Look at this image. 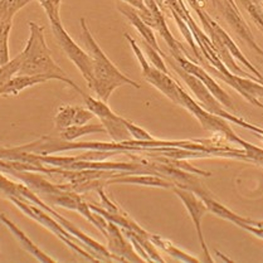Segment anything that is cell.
<instances>
[{"mask_svg": "<svg viewBox=\"0 0 263 263\" xmlns=\"http://www.w3.org/2000/svg\"><path fill=\"white\" fill-rule=\"evenodd\" d=\"M29 38H28L25 48L22 50V64L18 74L27 76H47L52 80L61 81L74 88L80 95L83 91L78 87L72 80L67 77L64 71L53 60L50 49L47 46L44 37V27L34 22H29Z\"/></svg>", "mask_w": 263, "mask_h": 263, "instance_id": "cell-1", "label": "cell"}, {"mask_svg": "<svg viewBox=\"0 0 263 263\" xmlns=\"http://www.w3.org/2000/svg\"><path fill=\"white\" fill-rule=\"evenodd\" d=\"M81 28H82V37L86 47H87L88 54L92 58L93 80L88 87L97 95L100 100L107 102L115 89L121 87V86L128 85L138 89L141 87L138 82L125 76L111 62L110 58L105 54L92 33L89 32L85 18H81Z\"/></svg>", "mask_w": 263, "mask_h": 263, "instance_id": "cell-2", "label": "cell"}, {"mask_svg": "<svg viewBox=\"0 0 263 263\" xmlns=\"http://www.w3.org/2000/svg\"><path fill=\"white\" fill-rule=\"evenodd\" d=\"M8 199L12 201L14 205H15L22 213L27 215V217H29L30 219L35 220V222L39 223V224L43 226L44 228L48 229L49 232H52L58 239L62 240L64 245H67L69 248H72V250L77 252V253H80L81 256L85 257L86 259H88V261H92V262L99 261L93 254H91L89 252H87V250H83L81 246H78L80 240L74 238V237L72 236V234L69 233V232L67 231L62 224L58 223V220L55 219L54 217H52V215L47 213V212L44 211V209H42L41 206L35 205V204H32V203H28V201H23L14 197H8Z\"/></svg>", "mask_w": 263, "mask_h": 263, "instance_id": "cell-3", "label": "cell"}, {"mask_svg": "<svg viewBox=\"0 0 263 263\" xmlns=\"http://www.w3.org/2000/svg\"><path fill=\"white\" fill-rule=\"evenodd\" d=\"M125 38L127 39L128 44H130L131 48H133L134 53H135L136 58H138L140 67H141L142 77H144L151 86H154V87L159 89L161 93L165 95L167 99H170L173 102L176 103V105L180 106L181 86L176 82L174 78L170 77L169 73H165V72L160 71V69L156 68V67H154L153 64L146 60L144 52H142L141 48L139 47V44L136 43L135 39L131 37L130 34L125 33Z\"/></svg>", "mask_w": 263, "mask_h": 263, "instance_id": "cell-4", "label": "cell"}, {"mask_svg": "<svg viewBox=\"0 0 263 263\" xmlns=\"http://www.w3.org/2000/svg\"><path fill=\"white\" fill-rule=\"evenodd\" d=\"M81 96L85 100L86 107H87L95 116L99 117L101 124L103 125L106 133L110 135L112 141L124 142L128 141V140H133L127 127H126L125 125L124 117L115 114L114 111L108 107L107 102H105V101L100 99H95V97L89 96V95L85 93V92H83Z\"/></svg>", "mask_w": 263, "mask_h": 263, "instance_id": "cell-5", "label": "cell"}, {"mask_svg": "<svg viewBox=\"0 0 263 263\" xmlns=\"http://www.w3.org/2000/svg\"><path fill=\"white\" fill-rule=\"evenodd\" d=\"M53 35H54L55 41L60 44L61 48L66 53L67 57L72 61L81 72L82 77L85 78L87 85H91L92 80H93V73H92V58L87 52H85L77 43L72 39L71 35L63 27L62 21L52 22L50 23Z\"/></svg>", "mask_w": 263, "mask_h": 263, "instance_id": "cell-6", "label": "cell"}, {"mask_svg": "<svg viewBox=\"0 0 263 263\" xmlns=\"http://www.w3.org/2000/svg\"><path fill=\"white\" fill-rule=\"evenodd\" d=\"M180 106L181 107L186 108L198 121L200 122V125L203 126L204 130L212 131V133L222 134L224 136L227 141H229V139L233 135V130L231 128V126L228 125V121L223 119V117L214 115L209 111H206L205 108H203L198 103V101H194L192 97L189 96V93H186L184 91V88H180Z\"/></svg>", "mask_w": 263, "mask_h": 263, "instance_id": "cell-7", "label": "cell"}, {"mask_svg": "<svg viewBox=\"0 0 263 263\" xmlns=\"http://www.w3.org/2000/svg\"><path fill=\"white\" fill-rule=\"evenodd\" d=\"M163 57L164 60H166L167 62H169L170 66H172V68L174 69L176 73H178L179 77L185 82V85L188 86L190 91L195 95V97H197L198 100V103H199L201 107L205 108V110L209 111V112L218 115V116H220V115L223 114V111L227 110L224 106H223L222 103H220L219 101L215 99L213 95L211 93V91L206 88V86L201 82L199 78L195 77L194 74L188 73L186 71H184L181 67L178 66V63L174 62L173 57H167L165 53Z\"/></svg>", "mask_w": 263, "mask_h": 263, "instance_id": "cell-8", "label": "cell"}, {"mask_svg": "<svg viewBox=\"0 0 263 263\" xmlns=\"http://www.w3.org/2000/svg\"><path fill=\"white\" fill-rule=\"evenodd\" d=\"M173 192L178 195L179 199L181 200V203L185 206L186 212H188L189 217L192 218L193 223H194L195 231H197L198 238H199V243L201 250L204 252V258L208 262H213V258L209 254V250L205 245V239H204L203 236V229H201V220H203V217L208 213V208L204 204V201L201 200L200 197H198L193 190L180 188V186H174L173 188Z\"/></svg>", "mask_w": 263, "mask_h": 263, "instance_id": "cell-9", "label": "cell"}, {"mask_svg": "<svg viewBox=\"0 0 263 263\" xmlns=\"http://www.w3.org/2000/svg\"><path fill=\"white\" fill-rule=\"evenodd\" d=\"M172 57L173 60L178 63V66L181 67L184 71H186L188 73L194 74L195 77L199 78L201 82L206 86V88L211 91V93L213 95L215 99L219 101L226 108L231 110L232 112H236L237 108L236 106H234L232 97L229 96V95L227 93L224 89L220 87L217 82H215L214 78L212 77L205 69L201 68L198 63H194L193 61H190L185 54H183V53H179V54H172Z\"/></svg>", "mask_w": 263, "mask_h": 263, "instance_id": "cell-10", "label": "cell"}, {"mask_svg": "<svg viewBox=\"0 0 263 263\" xmlns=\"http://www.w3.org/2000/svg\"><path fill=\"white\" fill-rule=\"evenodd\" d=\"M106 239H107V250L112 253L119 262H142L144 259L139 256L134 248L133 243L125 236L124 231L119 226L107 220L106 227Z\"/></svg>", "mask_w": 263, "mask_h": 263, "instance_id": "cell-11", "label": "cell"}, {"mask_svg": "<svg viewBox=\"0 0 263 263\" xmlns=\"http://www.w3.org/2000/svg\"><path fill=\"white\" fill-rule=\"evenodd\" d=\"M2 173L10 175L14 179H18L21 183H23L24 185H27L28 188L32 189L37 194H54V193H60L68 189L66 184L52 183L49 179L41 175L38 172H30V170H5V172Z\"/></svg>", "mask_w": 263, "mask_h": 263, "instance_id": "cell-12", "label": "cell"}, {"mask_svg": "<svg viewBox=\"0 0 263 263\" xmlns=\"http://www.w3.org/2000/svg\"><path fill=\"white\" fill-rule=\"evenodd\" d=\"M0 223H2V224H4L8 229H9V232L13 234L14 237H15V239L18 240V243L22 246V248L27 251L29 254H32V256L34 257L38 262H43V263L57 262V259H54L53 257H50L49 254H47L46 252L42 251L41 248H39L38 246L35 245V243L33 242V240L30 239L29 237H28L27 234H25L24 232L15 224V223H13L12 220H10L5 214L0 213Z\"/></svg>", "mask_w": 263, "mask_h": 263, "instance_id": "cell-13", "label": "cell"}, {"mask_svg": "<svg viewBox=\"0 0 263 263\" xmlns=\"http://www.w3.org/2000/svg\"><path fill=\"white\" fill-rule=\"evenodd\" d=\"M117 9L120 10V13L124 14L134 28H136V30H138L140 35L142 37V41L146 42V43L150 44L153 48H155L159 53H161V54L164 55V52L160 49V47H159L158 44V41H156L155 33H154L153 28H151L150 25L147 24L141 16H140L139 12L135 9V8L131 7V5L119 4L117 5Z\"/></svg>", "mask_w": 263, "mask_h": 263, "instance_id": "cell-14", "label": "cell"}, {"mask_svg": "<svg viewBox=\"0 0 263 263\" xmlns=\"http://www.w3.org/2000/svg\"><path fill=\"white\" fill-rule=\"evenodd\" d=\"M52 78L47 76H27V74H16L12 80L8 81L3 86H0V96H16L24 89L33 87L35 85L48 82Z\"/></svg>", "mask_w": 263, "mask_h": 263, "instance_id": "cell-15", "label": "cell"}, {"mask_svg": "<svg viewBox=\"0 0 263 263\" xmlns=\"http://www.w3.org/2000/svg\"><path fill=\"white\" fill-rule=\"evenodd\" d=\"M201 200L204 201V204L206 205L208 208V212L213 213L218 217L223 218V219L229 220V222L234 223L236 226H240V224H250L251 219L250 218H245V217H240V215L236 214L234 212H232L231 209L227 208L226 205L220 204L219 201H217L214 198H212L211 194H205V195H201Z\"/></svg>", "mask_w": 263, "mask_h": 263, "instance_id": "cell-16", "label": "cell"}, {"mask_svg": "<svg viewBox=\"0 0 263 263\" xmlns=\"http://www.w3.org/2000/svg\"><path fill=\"white\" fill-rule=\"evenodd\" d=\"M106 133L105 127L101 124H86V125H74L69 127L60 130V139L66 141H74V140L82 138V136L91 135V134H103Z\"/></svg>", "mask_w": 263, "mask_h": 263, "instance_id": "cell-17", "label": "cell"}, {"mask_svg": "<svg viewBox=\"0 0 263 263\" xmlns=\"http://www.w3.org/2000/svg\"><path fill=\"white\" fill-rule=\"evenodd\" d=\"M150 240L156 246V248H160L166 252L167 254L173 257V258L178 259L181 262H199V259L195 258V257L190 256V254L185 253L184 251H181L180 248H178L173 242H170L169 239H165L163 237L156 236V234H150Z\"/></svg>", "mask_w": 263, "mask_h": 263, "instance_id": "cell-18", "label": "cell"}, {"mask_svg": "<svg viewBox=\"0 0 263 263\" xmlns=\"http://www.w3.org/2000/svg\"><path fill=\"white\" fill-rule=\"evenodd\" d=\"M33 0H0V22L13 23L15 14Z\"/></svg>", "mask_w": 263, "mask_h": 263, "instance_id": "cell-19", "label": "cell"}, {"mask_svg": "<svg viewBox=\"0 0 263 263\" xmlns=\"http://www.w3.org/2000/svg\"><path fill=\"white\" fill-rule=\"evenodd\" d=\"M77 108L78 106H72V105H63L58 108L57 114H55L54 119H53L55 128H57L58 131L74 125Z\"/></svg>", "mask_w": 263, "mask_h": 263, "instance_id": "cell-20", "label": "cell"}, {"mask_svg": "<svg viewBox=\"0 0 263 263\" xmlns=\"http://www.w3.org/2000/svg\"><path fill=\"white\" fill-rule=\"evenodd\" d=\"M13 23L0 22V66L8 63L9 57V34Z\"/></svg>", "mask_w": 263, "mask_h": 263, "instance_id": "cell-21", "label": "cell"}, {"mask_svg": "<svg viewBox=\"0 0 263 263\" xmlns=\"http://www.w3.org/2000/svg\"><path fill=\"white\" fill-rule=\"evenodd\" d=\"M21 64H22V55L21 53H19L16 57H14L13 60L9 61V62L0 66V86L7 83L8 81L12 80L14 76L18 74L19 68H21Z\"/></svg>", "mask_w": 263, "mask_h": 263, "instance_id": "cell-22", "label": "cell"}, {"mask_svg": "<svg viewBox=\"0 0 263 263\" xmlns=\"http://www.w3.org/2000/svg\"><path fill=\"white\" fill-rule=\"evenodd\" d=\"M39 4L42 5V8L46 12L47 16L49 19V23L52 22L61 21V4H62V0H38Z\"/></svg>", "mask_w": 263, "mask_h": 263, "instance_id": "cell-23", "label": "cell"}, {"mask_svg": "<svg viewBox=\"0 0 263 263\" xmlns=\"http://www.w3.org/2000/svg\"><path fill=\"white\" fill-rule=\"evenodd\" d=\"M144 47H145V53H146L147 57H149V62L153 64L154 67L160 69V71L165 72V73H169V69H167L166 64H165L163 54L159 53L155 48H153V47H151L150 44H147L146 42H144Z\"/></svg>", "mask_w": 263, "mask_h": 263, "instance_id": "cell-24", "label": "cell"}, {"mask_svg": "<svg viewBox=\"0 0 263 263\" xmlns=\"http://www.w3.org/2000/svg\"><path fill=\"white\" fill-rule=\"evenodd\" d=\"M125 125L127 127L128 133H130L131 138L134 140H138V141H151V140H155L151 134L147 133L145 128L140 127L139 125L134 124V122L128 121V120L125 119Z\"/></svg>", "mask_w": 263, "mask_h": 263, "instance_id": "cell-25", "label": "cell"}, {"mask_svg": "<svg viewBox=\"0 0 263 263\" xmlns=\"http://www.w3.org/2000/svg\"><path fill=\"white\" fill-rule=\"evenodd\" d=\"M124 2L127 3L128 5H131V7L135 8L136 10H139L140 16H141L144 21H146V19L150 16V12L146 8V5H145L144 0H124Z\"/></svg>", "mask_w": 263, "mask_h": 263, "instance_id": "cell-26", "label": "cell"}, {"mask_svg": "<svg viewBox=\"0 0 263 263\" xmlns=\"http://www.w3.org/2000/svg\"><path fill=\"white\" fill-rule=\"evenodd\" d=\"M239 227L242 229H245V231L254 234V236L258 237V238L263 239V227H256V226H252V224H240Z\"/></svg>", "mask_w": 263, "mask_h": 263, "instance_id": "cell-27", "label": "cell"}, {"mask_svg": "<svg viewBox=\"0 0 263 263\" xmlns=\"http://www.w3.org/2000/svg\"><path fill=\"white\" fill-rule=\"evenodd\" d=\"M259 62H261V64H262V67H263V57L261 58V61H259Z\"/></svg>", "mask_w": 263, "mask_h": 263, "instance_id": "cell-28", "label": "cell"}, {"mask_svg": "<svg viewBox=\"0 0 263 263\" xmlns=\"http://www.w3.org/2000/svg\"><path fill=\"white\" fill-rule=\"evenodd\" d=\"M0 197H3V193L2 192H0Z\"/></svg>", "mask_w": 263, "mask_h": 263, "instance_id": "cell-29", "label": "cell"}]
</instances>
